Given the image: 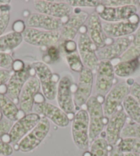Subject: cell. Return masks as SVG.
Listing matches in <instances>:
<instances>
[{
  "label": "cell",
  "instance_id": "e0dca14e",
  "mask_svg": "<svg viewBox=\"0 0 140 156\" xmlns=\"http://www.w3.org/2000/svg\"><path fill=\"white\" fill-rule=\"evenodd\" d=\"M33 111L41 117L46 118L54 125L61 128L67 127L71 120L60 107L45 101L34 103Z\"/></svg>",
  "mask_w": 140,
  "mask_h": 156
},
{
  "label": "cell",
  "instance_id": "44dd1931",
  "mask_svg": "<svg viewBox=\"0 0 140 156\" xmlns=\"http://www.w3.org/2000/svg\"><path fill=\"white\" fill-rule=\"evenodd\" d=\"M65 22V21L60 19L54 18L39 12H34L28 17L27 20V26L28 28L54 32L60 30Z\"/></svg>",
  "mask_w": 140,
  "mask_h": 156
},
{
  "label": "cell",
  "instance_id": "d590c367",
  "mask_svg": "<svg viewBox=\"0 0 140 156\" xmlns=\"http://www.w3.org/2000/svg\"><path fill=\"white\" fill-rule=\"evenodd\" d=\"M14 59L12 56L9 53L0 52V68L4 69H7L12 68Z\"/></svg>",
  "mask_w": 140,
  "mask_h": 156
},
{
  "label": "cell",
  "instance_id": "60d3db41",
  "mask_svg": "<svg viewBox=\"0 0 140 156\" xmlns=\"http://www.w3.org/2000/svg\"><path fill=\"white\" fill-rule=\"evenodd\" d=\"M10 72L7 69H0V88L6 85L10 76Z\"/></svg>",
  "mask_w": 140,
  "mask_h": 156
},
{
  "label": "cell",
  "instance_id": "ffe728a7",
  "mask_svg": "<svg viewBox=\"0 0 140 156\" xmlns=\"http://www.w3.org/2000/svg\"><path fill=\"white\" fill-rule=\"evenodd\" d=\"M41 90L40 82L36 76L30 78L21 91L19 100V109L24 114L31 113L33 110L35 98Z\"/></svg>",
  "mask_w": 140,
  "mask_h": 156
},
{
  "label": "cell",
  "instance_id": "cb8c5ba5",
  "mask_svg": "<svg viewBox=\"0 0 140 156\" xmlns=\"http://www.w3.org/2000/svg\"><path fill=\"white\" fill-rule=\"evenodd\" d=\"M23 41L22 34L10 32L0 36V52L11 51L21 45Z\"/></svg>",
  "mask_w": 140,
  "mask_h": 156
},
{
  "label": "cell",
  "instance_id": "c3c4849f",
  "mask_svg": "<svg viewBox=\"0 0 140 156\" xmlns=\"http://www.w3.org/2000/svg\"><path fill=\"white\" fill-rule=\"evenodd\" d=\"M0 156H3V155H0Z\"/></svg>",
  "mask_w": 140,
  "mask_h": 156
},
{
  "label": "cell",
  "instance_id": "7bdbcfd3",
  "mask_svg": "<svg viewBox=\"0 0 140 156\" xmlns=\"http://www.w3.org/2000/svg\"><path fill=\"white\" fill-rule=\"evenodd\" d=\"M26 64L21 60H15L13 62L12 69L13 72H20L25 68Z\"/></svg>",
  "mask_w": 140,
  "mask_h": 156
},
{
  "label": "cell",
  "instance_id": "1f68e13d",
  "mask_svg": "<svg viewBox=\"0 0 140 156\" xmlns=\"http://www.w3.org/2000/svg\"><path fill=\"white\" fill-rule=\"evenodd\" d=\"M66 60L69 68L74 72L80 73L85 68L79 54L76 52L70 55H66Z\"/></svg>",
  "mask_w": 140,
  "mask_h": 156
},
{
  "label": "cell",
  "instance_id": "4fadbf2b",
  "mask_svg": "<svg viewBox=\"0 0 140 156\" xmlns=\"http://www.w3.org/2000/svg\"><path fill=\"white\" fill-rule=\"evenodd\" d=\"M106 36L108 38L117 39L132 35L139 28V19L137 13L127 21L119 22H102Z\"/></svg>",
  "mask_w": 140,
  "mask_h": 156
},
{
  "label": "cell",
  "instance_id": "4316f807",
  "mask_svg": "<svg viewBox=\"0 0 140 156\" xmlns=\"http://www.w3.org/2000/svg\"><path fill=\"white\" fill-rule=\"evenodd\" d=\"M122 107L129 119L140 124V105L133 96L129 94L124 100Z\"/></svg>",
  "mask_w": 140,
  "mask_h": 156
},
{
  "label": "cell",
  "instance_id": "603a6c76",
  "mask_svg": "<svg viewBox=\"0 0 140 156\" xmlns=\"http://www.w3.org/2000/svg\"><path fill=\"white\" fill-rule=\"evenodd\" d=\"M21 110L18 108L11 99L8 97L6 94L0 93V112L3 114L6 119L12 122H16L22 116H20Z\"/></svg>",
  "mask_w": 140,
  "mask_h": 156
},
{
  "label": "cell",
  "instance_id": "bcb514c9",
  "mask_svg": "<svg viewBox=\"0 0 140 156\" xmlns=\"http://www.w3.org/2000/svg\"><path fill=\"white\" fill-rule=\"evenodd\" d=\"M137 15H138V17H139V24H140V9L139 10L138 13H137Z\"/></svg>",
  "mask_w": 140,
  "mask_h": 156
},
{
  "label": "cell",
  "instance_id": "30bf717a",
  "mask_svg": "<svg viewBox=\"0 0 140 156\" xmlns=\"http://www.w3.org/2000/svg\"><path fill=\"white\" fill-rule=\"evenodd\" d=\"M128 120V116L123 107L117 110L114 115L109 118L106 125L103 138L110 147H114L118 144L121 139V133Z\"/></svg>",
  "mask_w": 140,
  "mask_h": 156
},
{
  "label": "cell",
  "instance_id": "74e56055",
  "mask_svg": "<svg viewBox=\"0 0 140 156\" xmlns=\"http://www.w3.org/2000/svg\"><path fill=\"white\" fill-rule=\"evenodd\" d=\"M61 45L66 55H70V54L76 52L78 50L77 44L74 40H68L63 43Z\"/></svg>",
  "mask_w": 140,
  "mask_h": 156
},
{
  "label": "cell",
  "instance_id": "7c38bea8",
  "mask_svg": "<svg viewBox=\"0 0 140 156\" xmlns=\"http://www.w3.org/2000/svg\"><path fill=\"white\" fill-rule=\"evenodd\" d=\"M32 74L36 75L32 65H26L23 70L13 72L10 74L9 81L6 83V94L16 105H19V96L24 85L30 78L34 76Z\"/></svg>",
  "mask_w": 140,
  "mask_h": 156
},
{
  "label": "cell",
  "instance_id": "b9f144b4",
  "mask_svg": "<svg viewBox=\"0 0 140 156\" xmlns=\"http://www.w3.org/2000/svg\"><path fill=\"white\" fill-rule=\"evenodd\" d=\"M26 28V27L23 21L18 20L13 23V26H12L13 32H16V33L22 34L23 32L25 30Z\"/></svg>",
  "mask_w": 140,
  "mask_h": 156
},
{
  "label": "cell",
  "instance_id": "d6a6232c",
  "mask_svg": "<svg viewBox=\"0 0 140 156\" xmlns=\"http://www.w3.org/2000/svg\"><path fill=\"white\" fill-rule=\"evenodd\" d=\"M61 58V48L57 45H52L47 47L46 52L43 56L44 63L52 64L57 62Z\"/></svg>",
  "mask_w": 140,
  "mask_h": 156
},
{
  "label": "cell",
  "instance_id": "5bb4252c",
  "mask_svg": "<svg viewBox=\"0 0 140 156\" xmlns=\"http://www.w3.org/2000/svg\"><path fill=\"white\" fill-rule=\"evenodd\" d=\"M78 51L86 68L96 72L99 64V59L96 55L98 48L87 35V33H80L78 39Z\"/></svg>",
  "mask_w": 140,
  "mask_h": 156
},
{
  "label": "cell",
  "instance_id": "f546056e",
  "mask_svg": "<svg viewBox=\"0 0 140 156\" xmlns=\"http://www.w3.org/2000/svg\"><path fill=\"white\" fill-rule=\"evenodd\" d=\"M128 138L140 139V124L133 122L128 118L121 133L122 139Z\"/></svg>",
  "mask_w": 140,
  "mask_h": 156
},
{
  "label": "cell",
  "instance_id": "9a60e30c",
  "mask_svg": "<svg viewBox=\"0 0 140 156\" xmlns=\"http://www.w3.org/2000/svg\"><path fill=\"white\" fill-rule=\"evenodd\" d=\"M93 86V72L84 68L79 75L76 91L74 95V102L76 109L79 110L85 105L91 96Z\"/></svg>",
  "mask_w": 140,
  "mask_h": 156
},
{
  "label": "cell",
  "instance_id": "6da1fadb",
  "mask_svg": "<svg viewBox=\"0 0 140 156\" xmlns=\"http://www.w3.org/2000/svg\"><path fill=\"white\" fill-rule=\"evenodd\" d=\"M85 105L89 115V141L91 142L101 136L109 119L105 117L102 103L98 96H91Z\"/></svg>",
  "mask_w": 140,
  "mask_h": 156
},
{
  "label": "cell",
  "instance_id": "e575fe53",
  "mask_svg": "<svg viewBox=\"0 0 140 156\" xmlns=\"http://www.w3.org/2000/svg\"><path fill=\"white\" fill-rule=\"evenodd\" d=\"M138 3V1L135 0H107L101 1V4L107 7H120L127 5H135Z\"/></svg>",
  "mask_w": 140,
  "mask_h": 156
},
{
  "label": "cell",
  "instance_id": "ac0fdd59",
  "mask_svg": "<svg viewBox=\"0 0 140 156\" xmlns=\"http://www.w3.org/2000/svg\"><path fill=\"white\" fill-rule=\"evenodd\" d=\"M133 40V34H132L128 37L115 39L104 47L98 48L96 55L99 61H111L115 58H119L130 46Z\"/></svg>",
  "mask_w": 140,
  "mask_h": 156
},
{
  "label": "cell",
  "instance_id": "2e32d148",
  "mask_svg": "<svg viewBox=\"0 0 140 156\" xmlns=\"http://www.w3.org/2000/svg\"><path fill=\"white\" fill-rule=\"evenodd\" d=\"M34 6L37 12L63 20H67L74 11L73 8L66 2L36 0L34 2Z\"/></svg>",
  "mask_w": 140,
  "mask_h": 156
},
{
  "label": "cell",
  "instance_id": "277c9868",
  "mask_svg": "<svg viewBox=\"0 0 140 156\" xmlns=\"http://www.w3.org/2000/svg\"><path fill=\"white\" fill-rule=\"evenodd\" d=\"M32 67L39 80L44 97L48 101L54 100L59 81L58 77L55 78L56 74H54L50 67L44 62H35L32 64Z\"/></svg>",
  "mask_w": 140,
  "mask_h": 156
},
{
  "label": "cell",
  "instance_id": "9c48e42d",
  "mask_svg": "<svg viewBox=\"0 0 140 156\" xmlns=\"http://www.w3.org/2000/svg\"><path fill=\"white\" fill-rule=\"evenodd\" d=\"M41 119V115L34 112H31L20 118L13 124L8 134L9 143L18 144L30 131L33 129Z\"/></svg>",
  "mask_w": 140,
  "mask_h": 156
},
{
  "label": "cell",
  "instance_id": "7dc6e473",
  "mask_svg": "<svg viewBox=\"0 0 140 156\" xmlns=\"http://www.w3.org/2000/svg\"><path fill=\"white\" fill-rule=\"evenodd\" d=\"M139 61H140V57H139Z\"/></svg>",
  "mask_w": 140,
  "mask_h": 156
},
{
  "label": "cell",
  "instance_id": "d4e9b609",
  "mask_svg": "<svg viewBox=\"0 0 140 156\" xmlns=\"http://www.w3.org/2000/svg\"><path fill=\"white\" fill-rule=\"evenodd\" d=\"M139 58L130 61H120L114 66L115 74L120 78L130 76L139 68Z\"/></svg>",
  "mask_w": 140,
  "mask_h": 156
},
{
  "label": "cell",
  "instance_id": "ee69618b",
  "mask_svg": "<svg viewBox=\"0 0 140 156\" xmlns=\"http://www.w3.org/2000/svg\"><path fill=\"white\" fill-rule=\"evenodd\" d=\"M109 156H124L122 151H121L117 145H115L114 147H111L109 151Z\"/></svg>",
  "mask_w": 140,
  "mask_h": 156
},
{
  "label": "cell",
  "instance_id": "f35d334b",
  "mask_svg": "<svg viewBox=\"0 0 140 156\" xmlns=\"http://www.w3.org/2000/svg\"><path fill=\"white\" fill-rule=\"evenodd\" d=\"M13 153V148L10 144L0 140V155L10 156Z\"/></svg>",
  "mask_w": 140,
  "mask_h": 156
},
{
  "label": "cell",
  "instance_id": "8fae6325",
  "mask_svg": "<svg viewBox=\"0 0 140 156\" xmlns=\"http://www.w3.org/2000/svg\"><path fill=\"white\" fill-rule=\"evenodd\" d=\"M104 22L115 23L127 21L137 13L135 5H127L120 7H107L100 4L96 12Z\"/></svg>",
  "mask_w": 140,
  "mask_h": 156
},
{
  "label": "cell",
  "instance_id": "f6af8a7d",
  "mask_svg": "<svg viewBox=\"0 0 140 156\" xmlns=\"http://www.w3.org/2000/svg\"><path fill=\"white\" fill-rule=\"evenodd\" d=\"M124 156H140V154H137V153H124Z\"/></svg>",
  "mask_w": 140,
  "mask_h": 156
},
{
  "label": "cell",
  "instance_id": "5b68a950",
  "mask_svg": "<svg viewBox=\"0 0 140 156\" xmlns=\"http://www.w3.org/2000/svg\"><path fill=\"white\" fill-rule=\"evenodd\" d=\"M50 130V120L41 117L39 122L30 131L17 145V150L22 153H29L38 147L46 138Z\"/></svg>",
  "mask_w": 140,
  "mask_h": 156
},
{
  "label": "cell",
  "instance_id": "484cf974",
  "mask_svg": "<svg viewBox=\"0 0 140 156\" xmlns=\"http://www.w3.org/2000/svg\"><path fill=\"white\" fill-rule=\"evenodd\" d=\"M140 57V27L133 34V40L130 46L119 58L120 61H130Z\"/></svg>",
  "mask_w": 140,
  "mask_h": 156
},
{
  "label": "cell",
  "instance_id": "52a82bcc",
  "mask_svg": "<svg viewBox=\"0 0 140 156\" xmlns=\"http://www.w3.org/2000/svg\"><path fill=\"white\" fill-rule=\"evenodd\" d=\"M72 85L71 78L67 76H63L58 81L56 96L59 107L68 115L70 119V115L74 118L76 110L74 102Z\"/></svg>",
  "mask_w": 140,
  "mask_h": 156
},
{
  "label": "cell",
  "instance_id": "d6986e66",
  "mask_svg": "<svg viewBox=\"0 0 140 156\" xmlns=\"http://www.w3.org/2000/svg\"><path fill=\"white\" fill-rule=\"evenodd\" d=\"M89 16L88 12L82 10L72 13L59 30L60 41L58 44L61 45L68 40H73L80 29L87 22Z\"/></svg>",
  "mask_w": 140,
  "mask_h": 156
},
{
  "label": "cell",
  "instance_id": "836d02e7",
  "mask_svg": "<svg viewBox=\"0 0 140 156\" xmlns=\"http://www.w3.org/2000/svg\"><path fill=\"white\" fill-rule=\"evenodd\" d=\"M72 8H96L101 4V1H97V0H69L66 1Z\"/></svg>",
  "mask_w": 140,
  "mask_h": 156
},
{
  "label": "cell",
  "instance_id": "ab89813d",
  "mask_svg": "<svg viewBox=\"0 0 140 156\" xmlns=\"http://www.w3.org/2000/svg\"><path fill=\"white\" fill-rule=\"evenodd\" d=\"M130 95L135 99L140 105V85L137 83L134 82L131 86Z\"/></svg>",
  "mask_w": 140,
  "mask_h": 156
},
{
  "label": "cell",
  "instance_id": "4dcf8cb0",
  "mask_svg": "<svg viewBox=\"0 0 140 156\" xmlns=\"http://www.w3.org/2000/svg\"><path fill=\"white\" fill-rule=\"evenodd\" d=\"M9 4H0V36L3 35L8 28L10 19Z\"/></svg>",
  "mask_w": 140,
  "mask_h": 156
},
{
  "label": "cell",
  "instance_id": "7402d4cb",
  "mask_svg": "<svg viewBox=\"0 0 140 156\" xmlns=\"http://www.w3.org/2000/svg\"><path fill=\"white\" fill-rule=\"evenodd\" d=\"M87 34L97 48H101L107 45L108 37L105 34L102 20L96 12L89 15L87 21Z\"/></svg>",
  "mask_w": 140,
  "mask_h": 156
},
{
  "label": "cell",
  "instance_id": "8d00e7d4",
  "mask_svg": "<svg viewBox=\"0 0 140 156\" xmlns=\"http://www.w3.org/2000/svg\"><path fill=\"white\" fill-rule=\"evenodd\" d=\"M14 122L4 118L0 120V140L4 136L9 134Z\"/></svg>",
  "mask_w": 140,
  "mask_h": 156
},
{
  "label": "cell",
  "instance_id": "f1b7e54d",
  "mask_svg": "<svg viewBox=\"0 0 140 156\" xmlns=\"http://www.w3.org/2000/svg\"><path fill=\"white\" fill-rule=\"evenodd\" d=\"M117 145L124 153L140 154V139L133 138H121Z\"/></svg>",
  "mask_w": 140,
  "mask_h": 156
},
{
  "label": "cell",
  "instance_id": "ba28073f",
  "mask_svg": "<svg viewBox=\"0 0 140 156\" xmlns=\"http://www.w3.org/2000/svg\"><path fill=\"white\" fill-rule=\"evenodd\" d=\"M22 37L27 44L37 47L56 45L60 41L59 31H45L28 27L23 32Z\"/></svg>",
  "mask_w": 140,
  "mask_h": 156
},
{
  "label": "cell",
  "instance_id": "7a4b0ae2",
  "mask_svg": "<svg viewBox=\"0 0 140 156\" xmlns=\"http://www.w3.org/2000/svg\"><path fill=\"white\" fill-rule=\"evenodd\" d=\"M133 83L124 81L114 85L103 100V111L105 117L109 118L114 115L120 107L124 99L130 94L131 86Z\"/></svg>",
  "mask_w": 140,
  "mask_h": 156
},
{
  "label": "cell",
  "instance_id": "83f0119b",
  "mask_svg": "<svg viewBox=\"0 0 140 156\" xmlns=\"http://www.w3.org/2000/svg\"><path fill=\"white\" fill-rule=\"evenodd\" d=\"M111 147L103 137L100 136L91 142L89 156H109Z\"/></svg>",
  "mask_w": 140,
  "mask_h": 156
},
{
  "label": "cell",
  "instance_id": "8992f818",
  "mask_svg": "<svg viewBox=\"0 0 140 156\" xmlns=\"http://www.w3.org/2000/svg\"><path fill=\"white\" fill-rule=\"evenodd\" d=\"M95 80V90L96 94L104 98L114 87L115 72L111 61H101L99 62L96 69Z\"/></svg>",
  "mask_w": 140,
  "mask_h": 156
},
{
  "label": "cell",
  "instance_id": "3957f363",
  "mask_svg": "<svg viewBox=\"0 0 140 156\" xmlns=\"http://www.w3.org/2000/svg\"><path fill=\"white\" fill-rule=\"evenodd\" d=\"M89 122L87 110L80 109L76 112L72 119V136L74 143L81 150H87L89 147Z\"/></svg>",
  "mask_w": 140,
  "mask_h": 156
}]
</instances>
